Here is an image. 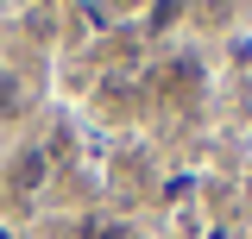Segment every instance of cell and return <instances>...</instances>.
<instances>
[{
	"instance_id": "2",
	"label": "cell",
	"mask_w": 252,
	"mask_h": 239,
	"mask_svg": "<svg viewBox=\"0 0 252 239\" xmlns=\"http://www.w3.org/2000/svg\"><path fill=\"white\" fill-rule=\"evenodd\" d=\"M19 114H26V82L0 63V120H19Z\"/></svg>"
},
{
	"instance_id": "1",
	"label": "cell",
	"mask_w": 252,
	"mask_h": 239,
	"mask_svg": "<svg viewBox=\"0 0 252 239\" xmlns=\"http://www.w3.org/2000/svg\"><path fill=\"white\" fill-rule=\"evenodd\" d=\"M44 177H51L44 151H19V164H13V189H19V195H32V189H38Z\"/></svg>"
},
{
	"instance_id": "3",
	"label": "cell",
	"mask_w": 252,
	"mask_h": 239,
	"mask_svg": "<svg viewBox=\"0 0 252 239\" xmlns=\"http://www.w3.org/2000/svg\"><path fill=\"white\" fill-rule=\"evenodd\" d=\"M94 239H126V233H94Z\"/></svg>"
}]
</instances>
